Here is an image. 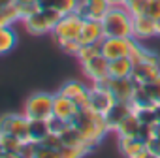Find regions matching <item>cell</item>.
Masks as SVG:
<instances>
[{"label": "cell", "instance_id": "cell-28", "mask_svg": "<svg viewBox=\"0 0 160 158\" xmlns=\"http://www.w3.org/2000/svg\"><path fill=\"white\" fill-rule=\"evenodd\" d=\"M77 4H79V0H55L53 10H57L60 15H68L77 10Z\"/></svg>", "mask_w": 160, "mask_h": 158}, {"label": "cell", "instance_id": "cell-6", "mask_svg": "<svg viewBox=\"0 0 160 158\" xmlns=\"http://www.w3.org/2000/svg\"><path fill=\"white\" fill-rule=\"evenodd\" d=\"M136 42H138L136 38H108L106 36L100 42V49L108 60H115V58L130 57Z\"/></svg>", "mask_w": 160, "mask_h": 158}, {"label": "cell", "instance_id": "cell-42", "mask_svg": "<svg viewBox=\"0 0 160 158\" xmlns=\"http://www.w3.org/2000/svg\"><path fill=\"white\" fill-rule=\"evenodd\" d=\"M17 4H27V2H38V0H15Z\"/></svg>", "mask_w": 160, "mask_h": 158}, {"label": "cell", "instance_id": "cell-33", "mask_svg": "<svg viewBox=\"0 0 160 158\" xmlns=\"http://www.w3.org/2000/svg\"><path fill=\"white\" fill-rule=\"evenodd\" d=\"M58 47H60V49H62L64 53H68V55H73V57H77L79 49H81V43H79V40H66V42L58 43Z\"/></svg>", "mask_w": 160, "mask_h": 158}, {"label": "cell", "instance_id": "cell-41", "mask_svg": "<svg viewBox=\"0 0 160 158\" xmlns=\"http://www.w3.org/2000/svg\"><path fill=\"white\" fill-rule=\"evenodd\" d=\"M154 30H156V36H160V17L154 21Z\"/></svg>", "mask_w": 160, "mask_h": 158}, {"label": "cell", "instance_id": "cell-18", "mask_svg": "<svg viewBox=\"0 0 160 158\" xmlns=\"http://www.w3.org/2000/svg\"><path fill=\"white\" fill-rule=\"evenodd\" d=\"M130 58H132L134 64H138V62H147V64H156V66H160V57H158L156 53H152L151 49L143 47L139 42H136V45H134V49H132V53H130Z\"/></svg>", "mask_w": 160, "mask_h": 158}, {"label": "cell", "instance_id": "cell-22", "mask_svg": "<svg viewBox=\"0 0 160 158\" xmlns=\"http://www.w3.org/2000/svg\"><path fill=\"white\" fill-rule=\"evenodd\" d=\"M49 122L42 121V119H30V141L40 143L45 136H49Z\"/></svg>", "mask_w": 160, "mask_h": 158}, {"label": "cell", "instance_id": "cell-5", "mask_svg": "<svg viewBox=\"0 0 160 158\" xmlns=\"http://www.w3.org/2000/svg\"><path fill=\"white\" fill-rule=\"evenodd\" d=\"M81 27H83V17L77 12H73V13L62 15L60 21L55 25L51 34H53V38H55V42L58 45V43H62L66 40H77L79 32H81Z\"/></svg>", "mask_w": 160, "mask_h": 158}, {"label": "cell", "instance_id": "cell-29", "mask_svg": "<svg viewBox=\"0 0 160 158\" xmlns=\"http://www.w3.org/2000/svg\"><path fill=\"white\" fill-rule=\"evenodd\" d=\"M143 87H145V91H147V96H149L151 104H152V106H158V104H160V75L154 79V81H151V83H147V85H143Z\"/></svg>", "mask_w": 160, "mask_h": 158}, {"label": "cell", "instance_id": "cell-4", "mask_svg": "<svg viewBox=\"0 0 160 158\" xmlns=\"http://www.w3.org/2000/svg\"><path fill=\"white\" fill-rule=\"evenodd\" d=\"M53 96L49 92H34L25 100V109L23 113L28 119H42L49 121L53 117Z\"/></svg>", "mask_w": 160, "mask_h": 158}, {"label": "cell", "instance_id": "cell-7", "mask_svg": "<svg viewBox=\"0 0 160 158\" xmlns=\"http://www.w3.org/2000/svg\"><path fill=\"white\" fill-rule=\"evenodd\" d=\"M100 85H104L117 102H132L136 91V83L132 81V77H106L104 81H100Z\"/></svg>", "mask_w": 160, "mask_h": 158}, {"label": "cell", "instance_id": "cell-32", "mask_svg": "<svg viewBox=\"0 0 160 158\" xmlns=\"http://www.w3.org/2000/svg\"><path fill=\"white\" fill-rule=\"evenodd\" d=\"M34 158H60V152L57 149H49V147H43V145L38 143Z\"/></svg>", "mask_w": 160, "mask_h": 158}, {"label": "cell", "instance_id": "cell-9", "mask_svg": "<svg viewBox=\"0 0 160 158\" xmlns=\"http://www.w3.org/2000/svg\"><path fill=\"white\" fill-rule=\"evenodd\" d=\"M111 4L108 0H79L77 4V13L83 19H91V21H102L104 15L109 12Z\"/></svg>", "mask_w": 160, "mask_h": 158}, {"label": "cell", "instance_id": "cell-8", "mask_svg": "<svg viewBox=\"0 0 160 158\" xmlns=\"http://www.w3.org/2000/svg\"><path fill=\"white\" fill-rule=\"evenodd\" d=\"M115 102H117V100L113 98V94H111L104 85L92 83V85L89 87V106H87V107L94 109L96 113L106 115V113L113 107Z\"/></svg>", "mask_w": 160, "mask_h": 158}, {"label": "cell", "instance_id": "cell-27", "mask_svg": "<svg viewBox=\"0 0 160 158\" xmlns=\"http://www.w3.org/2000/svg\"><path fill=\"white\" fill-rule=\"evenodd\" d=\"M147 6L149 0H128L124 8L130 12L132 17H139V15H147Z\"/></svg>", "mask_w": 160, "mask_h": 158}, {"label": "cell", "instance_id": "cell-45", "mask_svg": "<svg viewBox=\"0 0 160 158\" xmlns=\"http://www.w3.org/2000/svg\"><path fill=\"white\" fill-rule=\"evenodd\" d=\"M0 158H4V156H0Z\"/></svg>", "mask_w": 160, "mask_h": 158}, {"label": "cell", "instance_id": "cell-40", "mask_svg": "<svg viewBox=\"0 0 160 158\" xmlns=\"http://www.w3.org/2000/svg\"><path fill=\"white\" fill-rule=\"evenodd\" d=\"M108 2H109L111 6H126L128 0H108Z\"/></svg>", "mask_w": 160, "mask_h": 158}, {"label": "cell", "instance_id": "cell-10", "mask_svg": "<svg viewBox=\"0 0 160 158\" xmlns=\"http://www.w3.org/2000/svg\"><path fill=\"white\" fill-rule=\"evenodd\" d=\"M81 68H83V73L92 83H100L106 77H109V60L104 55H98L87 62H81Z\"/></svg>", "mask_w": 160, "mask_h": 158}, {"label": "cell", "instance_id": "cell-37", "mask_svg": "<svg viewBox=\"0 0 160 158\" xmlns=\"http://www.w3.org/2000/svg\"><path fill=\"white\" fill-rule=\"evenodd\" d=\"M136 158H160V154H156V152H152V151H149V149H143Z\"/></svg>", "mask_w": 160, "mask_h": 158}, {"label": "cell", "instance_id": "cell-19", "mask_svg": "<svg viewBox=\"0 0 160 158\" xmlns=\"http://www.w3.org/2000/svg\"><path fill=\"white\" fill-rule=\"evenodd\" d=\"M134 70V62L130 57L109 60V77H130Z\"/></svg>", "mask_w": 160, "mask_h": 158}, {"label": "cell", "instance_id": "cell-23", "mask_svg": "<svg viewBox=\"0 0 160 158\" xmlns=\"http://www.w3.org/2000/svg\"><path fill=\"white\" fill-rule=\"evenodd\" d=\"M17 36L12 30V27H0V55L8 53L12 47H15Z\"/></svg>", "mask_w": 160, "mask_h": 158}, {"label": "cell", "instance_id": "cell-2", "mask_svg": "<svg viewBox=\"0 0 160 158\" xmlns=\"http://www.w3.org/2000/svg\"><path fill=\"white\" fill-rule=\"evenodd\" d=\"M108 38H134V17L124 6H111L102 19Z\"/></svg>", "mask_w": 160, "mask_h": 158}, {"label": "cell", "instance_id": "cell-30", "mask_svg": "<svg viewBox=\"0 0 160 158\" xmlns=\"http://www.w3.org/2000/svg\"><path fill=\"white\" fill-rule=\"evenodd\" d=\"M60 152V158H83L89 151L83 149V147H72V145H62L58 149Z\"/></svg>", "mask_w": 160, "mask_h": 158}, {"label": "cell", "instance_id": "cell-20", "mask_svg": "<svg viewBox=\"0 0 160 158\" xmlns=\"http://www.w3.org/2000/svg\"><path fill=\"white\" fill-rule=\"evenodd\" d=\"M119 149L126 158H136L147 147L139 137H119Z\"/></svg>", "mask_w": 160, "mask_h": 158}, {"label": "cell", "instance_id": "cell-35", "mask_svg": "<svg viewBox=\"0 0 160 158\" xmlns=\"http://www.w3.org/2000/svg\"><path fill=\"white\" fill-rule=\"evenodd\" d=\"M147 15L151 19H158L160 17V0H149V6H147Z\"/></svg>", "mask_w": 160, "mask_h": 158}, {"label": "cell", "instance_id": "cell-1", "mask_svg": "<svg viewBox=\"0 0 160 158\" xmlns=\"http://www.w3.org/2000/svg\"><path fill=\"white\" fill-rule=\"evenodd\" d=\"M72 124L83 134L89 149L92 151L102 139L104 136L109 132L108 128V122H106V115L102 113H96L94 109L91 107H79L77 115L72 119Z\"/></svg>", "mask_w": 160, "mask_h": 158}, {"label": "cell", "instance_id": "cell-13", "mask_svg": "<svg viewBox=\"0 0 160 158\" xmlns=\"http://www.w3.org/2000/svg\"><path fill=\"white\" fill-rule=\"evenodd\" d=\"M77 111H79V106L72 98H66V96L55 92V96H53V115L55 117L72 122V119L77 115Z\"/></svg>", "mask_w": 160, "mask_h": 158}, {"label": "cell", "instance_id": "cell-3", "mask_svg": "<svg viewBox=\"0 0 160 158\" xmlns=\"http://www.w3.org/2000/svg\"><path fill=\"white\" fill-rule=\"evenodd\" d=\"M60 13L53 8H40L36 13H32L30 17H27L23 23L25 30L34 34V36H40V34H47V32H53L55 25L60 21Z\"/></svg>", "mask_w": 160, "mask_h": 158}, {"label": "cell", "instance_id": "cell-44", "mask_svg": "<svg viewBox=\"0 0 160 158\" xmlns=\"http://www.w3.org/2000/svg\"><path fill=\"white\" fill-rule=\"evenodd\" d=\"M4 154V149H2V143H0V156H2Z\"/></svg>", "mask_w": 160, "mask_h": 158}, {"label": "cell", "instance_id": "cell-26", "mask_svg": "<svg viewBox=\"0 0 160 158\" xmlns=\"http://www.w3.org/2000/svg\"><path fill=\"white\" fill-rule=\"evenodd\" d=\"M102 55V49H100V43H91V45H81V49H79L77 53V60L79 62H87L94 57Z\"/></svg>", "mask_w": 160, "mask_h": 158}, {"label": "cell", "instance_id": "cell-25", "mask_svg": "<svg viewBox=\"0 0 160 158\" xmlns=\"http://www.w3.org/2000/svg\"><path fill=\"white\" fill-rule=\"evenodd\" d=\"M0 143H2V149L4 152H21L23 149V141L12 134H0Z\"/></svg>", "mask_w": 160, "mask_h": 158}, {"label": "cell", "instance_id": "cell-16", "mask_svg": "<svg viewBox=\"0 0 160 158\" xmlns=\"http://www.w3.org/2000/svg\"><path fill=\"white\" fill-rule=\"evenodd\" d=\"M152 36H156L154 19H151L149 15L134 17V38L138 42H141V40H147V38H152Z\"/></svg>", "mask_w": 160, "mask_h": 158}, {"label": "cell", "instance_id": "cell-38", "mask_svg": "<svg viewBox=\"0 0 160 158\" xmlns=\"http://www.w3.org/2000/svg\"><path fill=\"white\" fill-rule=\"evenodd\" d=\"M2 156H4V158H25L21 152H4Z\"/></svg>", "mask_w": 160, "mask_h": 158}, {"label": "cell", "instance_id": "cell-21", "mask_svg": "<svg viewBox=\"0 0 160 158\" xmlns=\"http://www.w3.org/2000/svg\"><path fill=\"white\" fill-rule=\"evenodd\" d=\"M60 139H62V145H72V147H83V149H87L89 152H91V149H89V145H87V141H85V137H83V134L79 132L73 124H70L62 134H60Z\"/></svg>", "mask_w": 160, "mask_h": 158}, {"label": "cell", "instance_id": "cell-34", "mask_svg": "<svg viewBox=\"0 0 160 158\" xmlns=\"http://www.w3.org/2000/svg\"><path fill=\"white\" fill-rule=\"evenodd\" d=\"M40 145H43V147H49V149H60L62 147V139H60V136H57V134H49V136H45L42 141H40Z\"/></svg>", "mask_w": 160, "mask_h": 158}, {"label": "cell", "instance_id": "cell-31", "mask_svg": "<svg viewBox=\"0 0 160 158\" xmlns=\"http://www.w3.org/2000/svg\"><path fill=\"white\" fill-rule=\"evenodd\" d=\"M47 122H49V130H51V134H57V136H60V134H62V132H64V130H66V128L72 124L70 121L58 119V117H55V115H53V117H51Z\"/></svg>", "mask_w": 160, "mask_h": 158}, {"label": "cell", "instance_id": "cell-36", "mask_svg": "<svg viewBox=\"0 0 160 158\" xmlns=\"http://www.w3.org/2000/svg\"><path fill=\"white\" fill-rule=\"evenodd\" d=\"M147 149H149V151H152V152H156V154H160V122H158V126H156L154 139L147 145Z\"/></svg>", "mask_w": 160, "mask_h": 158}, {"label": "cell", "instance_id": "cell-11", "mask_svg": "<svg viewBox=\"0 0 160 158\" xmlns=\"http://www.w3.org/2000/svg\"><path fill=\"white\" fill-rule=\"evenodd\" d=\"M58 94L66 96V98H72L79 107H87L89 106V87H85L81 81H66L60 89H58Z\"/></svg>", "mask_w": 160, "mask_h": 158}, {"label": "cell", "instance_id": "cell-15", "mask_svg": "<svg viewBox=\"0 0 160 158\" xmlns=\"http://www.w3.org/2000/svg\"><path fill=\"white\" fill-rule=\"evenodd\" d=\"M160 75V66L156 64H147V62H138L134 64V70H132V81L136 85H147L151 81Z\"/></svg>", "mask_w": 160, "mask_h": 158}, {"label": "cell", "instance_id": "cell-12", "mask_svg": "<svg viewBox=\"0 0 160 158\" xmlns=\"http://www.w3.org/2000/svg\"><path fill=\"white\" fill-rule=\"evenodd\" d=\"M106 38L104 34V27L102 21H91V19H83V27L79 32V43L81 45H91V43H100Z\"/></svg>", "mask_w": 160, "mask_h": 158}, {"label": "cell", "instance_id": "cell-24", "mask_svg": "<svg viewBox=\"0 0 160 158\" xmlns=\"http://www.w3.org/2000/svg\"><path fill=\"white\" fill-rule=\"evenodd\" d=\"M134 113L138 115L141 124H158L156 109L154 106H143V107H134Z\"/></svg>", "mask_w": 160, "mask_h": 158}, {"label": "cell", "instance_id": "cell-43", "mask_svg": "<svg viewBox=\"0 0 160 158\" xmlns=\"http://www.w3.org/2000/svg\"><path fill=\"white\" fill-rule=\"evenodd\" d=\"M154 109H156V117H158V122H160V104L154 106Z\"/></svg>", "mask_w": 160, "mask_h": 158}, {"label": "cell", "instance_id": "cell-17", "mask_svg": "<svg viewBox=\"0 0 160 158\" xmlns=\"http://www.w3.org/2000/svg\"><path fill=\"white\" fill-rule=\"evenodd\" d=\"M139 128H141V122H139L138 115H136V113H132V115H128V117H126L119 126H117L115 134H117L119 137H138Z\"/></svg>", "mask_w": 160, "mask_h": 158}, {"label": "cell", "instance_id": "cell-39", "mask_svg": "<svg viewBox=\"0 0 160 158\" xmlns=\"http://www.w3.org/2000/svg\"><path fill=\"white\" fill-rule=\"evenodd\" d=\"M12 4H15V0H0V10H4V8H8Z\"/></svg>", "mask_w": 160, "mask_h": 158}, {"label": "cell", "instance_id": "cell-14", "mask_svg": "<svg viewBox=\"0 0 160 158\" xmlns=\"http://www.w3.org/2000/svg\"><path fill=\"white\" fill-rule=\"evenodd\" d=\"M134 113V104L132 102H115L113 107L106 113V122H108V128L109 132H115L117 126L128 117Z\"/></svg>", "mask_w": 160, "mask_h": 158}]
</instances>
